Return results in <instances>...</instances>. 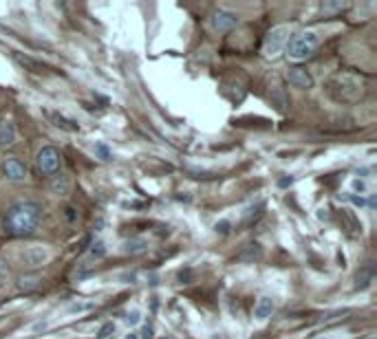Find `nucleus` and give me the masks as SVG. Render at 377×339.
Returning a JSON list of instances; mask_svg holds the SVG:
<instances>
[{
	"mask_svg": "<svg viewBox=\"0 0 377 339\" xmlns=\"http://www.w3.org/2000/svg\"><path fill=\"white\" fill-rule=\"evenodd\" d=\"M42 216V207L36 200H18L5 214V229L12 236H29L38 229V222Z\"/></svg>",
	"mask_w": 377,
	"mask_h": 339,
	"instance_id": "nucleus-1",
	"label": "nucleus"
},
{
	"mask_svg": "<svg viewBox=\"0 0 377 339\" xmlns=\"http://www.w3.org/2000/svg\"><path fill=\"white\" fill-rule=\"evenodd\" d=\"M320 38L316 31H302L289 42V58L291 60H307L318 49Z\"/></svg>",
	"mask_w": 377,
	"mask_h": 339,
	"instance_id": "nucleus-3",
	"label": "nucleus"
},
{
	"mask_svg": "<svg viewBox=\"0 0 377 339\" xmlns=\"http://www.w3.org/2000/svg\"><path fill=\"white\" fill-rule=\"evenodd\" d=\"M16 141V128L12 121L0 124V145H12Z\"/></svg>",
	"mask_w": 377,
	"mask_h": 339,
	"instance_id": "nucleus-16",
	"label": "nucleus"
},
{
	"mask_svg": "<svg viewBox=\"0 0 377 339\" xmlns=\"http://www.w3.org/2000/svg\"><path fill=\"white\" fill-rule=\"evenodd\" d=\"M20 260H23V264L29 269L40 267V264H45L49 260V251H47V247H42V245H31L20 253Z\"/></svg>",
	"mask_w": 377,
	"mask_h": 339,
	"instance_id": "nucleus-7",
	"label": "nucleus"
},
{
	"mask_svg": "<svg viewBox=\"0 0 377 339\" xmlns=\"http://www.w3.org/2000/svg\"><path fill=\"white\" fill-rule=\"evenodd\" d=\"M139 322V311H130L128 315H126V324H130V326H135Z\"/></svg>",
	"mask_w": 377,
	"mask_h": 339,
	"instance_id": "nucleus-23",
	"label": "nucleus"
},
{
	"mask_svg": "<svg viewBox=\"0 0 377 339\" xmlns=\"http://www.w3.org/2000/svg\"><path fill=\"white\" fill-rule=\"evenodd\" d=\"M289 42V27L280 25V27H274L265 36V42H263V56L265 58H276L278 53L285 49V45Z\"/></svg>",
	"mask_w": 377,
	"mask_h": 339,
	"instance_id": "nucleus-4",
	"label": "nucleus"
},
{
	"mask_svg": "<svg viewBox=\"0 0 377 339\" xmlns=\"http://www.w3.org/2000/svg\"><path fill=\"white\" fill-rule=\"evenodd\" d=\"M113 331H115V326H113V324H104V326L100 328V333H98V339H106Z\"/></svg>",
	"mask_w": 377,
	"mask_h": 339,
	"instance_id": "nucleus-21",
	"label": "nucleus"
},
{
	"mask_svg": "<svg viewBox=\"0 0 377 339\" xmlns=\"http://www.w3.org/2000/svg\"><path fill=\"white\" fill-rule=\"evenodd\" d=\"M40 284V273H25L18 278V289L20 291H34Z\"/></svg>",
	"mask_w": 377,
	"mask_h": 339,
	"instance_id": "nucleus-15",
	"label": "nucleus"
},
{
	"mask_svg": "<svg viewBox=\"0 0 377 339\" xmlns=\"http://www.w3.org/2000/svg\"><path fill=\"white\" fill-rule=\"evenodd\" d=\"M216 231H221V234H227V231H229V222L227 220L216 222Z\"/></svg>",
	"mask_w": 377,
	"mask_h": 339,
	"instance_id": "nucleus-25",
	"label": "nucleus"
},
{
	"mask_svg": "<svg viewBox=\"0 0 377 339\" xmlns=\"http://www.w3.org/2000/svg\"><path fill=\"white\" fill-rule=\"evenodd\" d=\"M51 192L58 194V196H65L71 192V178L67 174H58L54 176V181H51Z\"/></svg>",
	"mask_w": 377,
	"mask_h": 339,
	"instance_id": "nucleus-12",
	"label": "nucleus"
},
{
	"mask_svg": "<svg viewBox=\"0 0 377 339\" xmlns=\"http://www.w3.org/2000/svg\"><path fill=\"white\" fill-rule=\"evenodd\" d=\"M209 23H212V27L216 31H229L238 25V16L232 12H225V9H216L212 18H209Z\"/></svg>",
	"mask_w": 377,
	"mask_h": 339,
	"instance_id": "nucleus-8",
	"label": "nucleus"
},
{
	"mask_svg": "<svg viewBox=\"0 0 377 339\" xmlns=\"http://www.w3.org/2000/svg\"><path fill=\"white\" fill-rule=\"evenodd\" d=\"M49 119L54 121V126H56V128H60V130L78 132V124H76V121H71V119H67L65 115H60V113H49Z\"/></svg>",
	"mask_w": 377,
	"mask_h": 339,
	"instance_id": "nucleus-13",
	"label": "nucleus"
},
{
	"mask_svg": "<svg viewBox=\"0 0 377 339\" xmlns=\"http://www.w3.org/2000/svg\"><path fill=\"white\" fill-rule=\"evenodd\" d=\"M269 100L278 110H287L289 97H287V91H285V86H282V82L278 78H274V82H269Z\"/></svg>",
	"mask_w": 377,
	"mask_h": 339,
	"instance_id": "nucleus-9",
	"label": "nucleus"
},
{
	"mask_svg": "<svg viewBox=\"0 0 377 339\" xmlns=\"http://www.w3.org/2000/svg\"><path fill=\"white\" fill-rule=\"evenodd\" d=\"M95 150L102 154V159H111V152H108V148L106 145H104V143H100L98 148H95Z\"/></svg>",
	"mask_w": 377,
	"mask_h": 339,
	"instance_id": "nucleus-26",
	"label": "nucleus"
},
{
	"mask_svg": "<svg viewBox=\"0 0 377 339\" xmlns=\"http://www.w3.org/2000/svg\"><path fill=\"white\" fill-rule=\"evenodd\" d=\"M146 247H148V242H146L144 238H133V240H126L122 251L124 253H130V256H135V253H141L146 251Z\"/></svg>",
	"mask_w": 377,
	"mask_h": 339,
	"instance_id": "nucleus-17",
	"label": "nucleus"
},
{
	"mask_svg": "<svg viewBox=\"0 0 377 339\" xmlns=\"http://www.w3.org/2000/svg\"><path fill=\"white\" fill-rule=\"evenodd\" d=\"M36 165L45 176H54L62 165V156L54 145H45L36 156Z\"/></svg>",
	"mask_w": 377,
	"mask_h": 339,
	"instance_id": "nucleus-5",
	"label": "nucleus"
},
{
	"mask_svg": "<svg viewBox=\"0 0 377 339\" xmlns=\"http://www.w3.org/2000/svg\"><path fill=\"white\" fill-rule=\"evenodd\" d=\"M373 282V262H366L364 267L355 273V289H366Z\"/></svg>",
	"mask_w": 377,
	"mask_h": 339,
	"instance_id": "nucleus-11",
	"label": "nucleus"
},
{
	"mask_svg": "<svg viewBox=\"0 0 377 339\" xmlns=\"http://www.w3.org/2000/svg\"><path fill=\"white\" fill-rule=\"evenodd\" d=\"M141 339H152V326H146L141 331Z\"/></svg>",
	"mask_w": 377,
	"mask_h": 339,
	"instance_id": "nucleus-27",
	"label": "nucleus"
},
{
	"mask_svg": "<svg viewBox=\"0 0 377 339\" xmlns=\"http://www.w3.org/2000/svg\"><path fill=\"white\" fill-rule=\"evenodd\" d=\"M73 211H76V209H73V207H67V218H69V220L76 218V214H73Z\"/></svg>",
	"mask_w": 377,
	"mask_h": 339,
	"instance_id": "nucleus-28",
	"label": "nucleus"
},
{
	"mask_svg": "<svg viewBox=\"0 0 377 339\" xmlns=\"http://www.w3.org/2000/svg\"><path fill=\"white\" fill-rule=\"evenodd\" d=\"M104 253H106V249H104V242H95V245H93V249H91V256L93 258H100V256H104Z\"/></svg>",
	"mask_w": 377,
	"mask_h": 339,
	"instance_id": "nucleus-20",
	"label": "nucleus"
},
{
	"mask_svg": "<svg viewBox=\"0 0 377 339\" xmlns=\"http://www.w3.org/2000/svg\"><path fill=\"white\" fill-rule=\"evenodd\" d=\"M126 339H137V333H130V335L126 337Z\"/></svg>",
	"mask_w": 377,
	"mask_h": 339,
	"instance_id": "nucleus-31",
	"label": "nucleus"
},
{
	"mask_svg": "<svg viewBox=\"0 0 377 339\" xmlns=\"http://www.w3.org/2000/svg\"><path fill=\"white\" fill-rule=\"evenodd\" d=\"M3 174L9 178V181L20 183V181H25L27 178V165L16 156H7L3 161Z\"/></svg>",
	"mask_w": 377,
	"mask_h": 339,
	"instance_id": "nucleus-6",
	"label": "nucleus"
},
{
	"mask_svg": "<svg viewBox=\"0 0 377 339\" xmlns=\"http://www.w3.org/2000/svg\"><path fill=\"white\" fill-rule=\"evenodd\" d=\"M291 181H293V178H282V181H280V185H282V187H285V185H289Z\"/></svg>",
	"mask_w": 377,
	"mask_h": 339,
	"instance_id": "nucleus-30",
	"label": "nucleus"
},
{
	"mask_svg": "<svg viewBox=\"0 0 377 339\" xmlns=\"http://www.w3.org/2000/svg\"><path fill=\"white\" fill-rule=\"evenodd\" d=\"M7 280H9V271H7V267H5V264L0 262V289L5 287V282H7Z\"/></svg>",
	"mask_w": 377,
	"mask_h": 339,
	"instance_id": "nucleus-22",
	"label": "nucleus"
},
{
	"mask_svg": "<svg viewBox=\"0 0 377 339\" xmlns=\"http://www.w3.org/2000/svg\"><path fill=\"white\" fill-rule=\"evenodd\" d=\"M91 309H95V302L93 300H87V302H73L69 306V313H87Z\"/></svg>",
	"mask_w": 377,
	"mask_h": 339,
	"instance_id": "nucleus-18",
	"label": "nucleus"
},
{
	"mask_svg": "<svg viewBox=\"0 0 377 339\" xmlns=\"http://www.w3.org/2000/svg\"><path fill=\"white\" fill-rule=\"evenodd\" d=\"M364 80L353 73H335L327 82V93L338 104H355L364 97Z\"/></svg>",
	"mask_w": 377,
	"mask_h": 339,
	"instance_id": "nucleus-2",
	"label": "nucleus"
},
{
	"mask_svg": "<svg viewBox=\"0 0 377 339\" xmlns=\"http://www.w3.org/2000/svg\"><path fill=\"white\" fill-rule=\"evenodd\" d=\"M287 80H289L291 86H296V89H311L313 86V78H311V73L305 67H293V69H289Z\"/></svg>",
	"mask_w": 377,
	"mask_h": 339,
	"instance_id": "nucleus-10",
	"label": "nucleus"
},
{
	"mask_svg": "<svg viewBox=\"0 0 377 339\" xmlns=\"http://www.w3.org/2000/svg\"><path fill=\"white\" fill-rule=\"evenodd\" d=\"M271 311H274V300L265 295V298L258 300L256 309H254V317H256V320H267V317L271 315Z\"/></svg>",
	"mask_w": 377,
	"mask_h": 339,
	"instance_id": "nucleus-14",
	"label": "nucleus"
},
{
	"mask_svg": "<svg viewBox=\"0 0 377 339\" xmlns=\"http://www.w3.org/2000/svg\"><path fill=\"white\" fill-rule=\"evenodd\" d=\"M353 187H355V189H360V192H364V183H362V181H355Z\"/></svg>",
	"mask_w": 377,
	"mask_h": 339,
	"instance_id": "nucleus-29",
	"label": "nucleus"
},
{
	"mask_svg": "<svg viewBox=\"0 0 377 339\" xmlns=\"http://www.w3.org/2000/svg\"><path fill=\"white\" fill-rule=\"evenodd\" d=\"M340 9H344L342 3H338V5H322V12H340Z\"/></svg>",
	"mask_w": 377,
	"mask_h": 339,
	"instance_id": "nucleus-24",
	"label": "nucleus"
},
{
	"mask_svg": "<svg viewBox=\"0 0 377 339\" xmlns=\"http://www.w3.org/2000/svg\"><path fill=\"white\" fill-rule=\"evenodd\" d=\"M240 258H243V260L260 258V247H258V245H247V251H245V253H240Z\"/></svg>",
	"mask_w": 377,
	"mask_h": 339,
	"instance_id": "nucleus-19",
	"label": "nucleus"
}]
</instances>
